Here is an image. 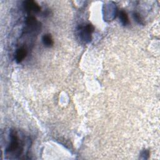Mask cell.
Segmentation results:
<instances>
[{
	"label": "cell",
	"instance_id": "1",
	"mask_svg": "<svg viewBox=\"0 0 160 160\" xmlns=\"http://www.w3.org/2000/svg\"><path fill=\"white\" fill-rule=\"evenodd\" d=\"M10 137V144L6 149V153H11L18 151V154L20 155L23 151V148L21 147V145H20L19 138L15 131H11Z\"/></svg>",
	"mask_w": 160,
	"mask_h": 160
},
{
	"label": "cell",
	"instance_id": "2",
	"mask_svg": "<svg viewBox=\"0 0 160 160\" xmlns=\"http://www.w3.org/2000/svg\"><path fill=\"white\" fill-rule=\"evenodd\" d=\"M24 7L26 11L28 12L33 11L38 13L41 10V8L39 6V5L36 4L34 1H31V0L24 2Z\"/></svg>",
	"mask_w": 160,
	"mask_h": 160
},
{
	"label": "cell",
	"instance_id": "3",
	"mask_svg": "<svg viewBox=\"0 0 160 160\" xmlns=\"http://www.w3.org/2000/svg\"><path fill=\"white\" fill-rule=\"evenodd\" d=\"M26 55H27V51L25 48L21 47L18 49L16 51V62L18 63H21L25 59V57L26 56Z\"/></svg>",
	"mask_w": 160,
	"mask_h": 160
},
{
	"label": "cell",
	"instance_id": "4",
	"mask_svg": "<svg viewBox=\"0 0 160 160\" xmlns=\"http://www.w3.org/2000/svg\"><path fill=\"white\" fill-rule=\"evenodd\" d=\"M43 42L44 45L46 47L50 48L53 45V40L50 34H45L43 37Z\"/></svg>",
	"mask_w": 160,
	"mask_h": 160
},
{
	"label": "cell",
	"instance_id": "5",
	"mask_svg": "<svg viewBox=\"0 0 160 160\" xmlns=\"http://www.w3.org/2000/svg\"><path fill=\"white\" fill-rule=\"evenodd\" d=\"M119 16H120V19L121 21V23H123V25L126 26L129 23V19H128V14L126 13V11H123V10L121 11L120 12Z\"/></svg>",
	"mask_w": 160,
	"mask_h": 160
},
{
	"label": "cell",
	"instance_id": "6",
	"mask_svg": "<svg viewBox=\"0 0 160 160\" xmlns=\"http://www.w3.org/2000/svg\"><path fill=\"white\" fill-rule=\"evenodd\" d=\"M36 23H37V21L33 16L28 17L26 19V24L30 27H34L36 25Z\"/></svg>",
	"mask_w": 160,
	"mask_h": 160
},
{
	"label": "cell",
	"instance_id": "7",
	"mask_svg": "<svg viewBox=\"0 0 160 160\" xmlns=\"http://www.w3.org/2000/svg\"><path fill=\"white\" fill-rule=\"evenodd\" d=\"M133 16H134L135 19L137 21L138 23H139L140 24H143V19H142L141 16L139 14H138L136 13H134Z\"/></svg>",
	"mask_w": 160,
	"mask_h": 160
}]
</instances>
